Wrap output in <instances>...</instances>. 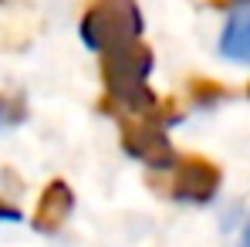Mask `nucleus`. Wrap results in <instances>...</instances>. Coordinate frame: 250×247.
I'll use <instances>...</instances> for the list:
<instances>
[{"mask_svg": "<svg viewBox=\"0 0 250 247\" xmlns=\"http://www.w3.org/2000/svg\"><path fill=\"white\" fill-rule=\"evenodd\" d=\"M71 206H75V193H71V186L68 183H61V180H51L47 186H44L41 200H38V210H34V227L44 230V234H51V230H58L68 217H71Z\"/></svg>", "mask_w": 250, "mask_h": 247, "instance_id": "nucleus-5", "label": "nucleus"}, {"mask_svg": "<svg viewBox=\"0 0 250 247\" xmlns=\"http://www.w3.org/2000/svg\"><path fill=\"white\" fill-rule=\"evenodd\" d=\"M247 91H250V88H247Z\"/></svg>", "mask_w": 250, "mask_h": 247, "instance_id": "nucleus-10", "label": "nucleus"}, {"mask_svg": "<svg viewBox=\"0 0 250 247\" xmlns=\"http://www.w3.org/2000/svg\"><path fill=\"white\" fill-rule=\"evenodd\" d=\"M119 129H122V146L128 156L142 159L152 169H163V166L172 163V146H169L163 125L172 122L179 112H176V102H156L152 109L146 112H125V109H105Z\"/></svg>", "mask_w": 250, "mask_h": 247, "instance_id": "nucleus-2", "label": "nucleus"}, {"mask_svg": "<svg viewBox=\"0 0 250 247\" xmlns=\"http://www.w3.org/2000/svg\"><path fill=\"white\" fill-rule=\"evenodd\" d=\"M0 217H7V220H21V210L10 203H0Z\"/></svg>", "mask_w": 250, "mask_h": 247, "instance_id": "nucleus-8", "label": "nucleus"}, {"mask_svg": "<svg viewBox=\"0 0 250 247\" xmlns=\"http://www.w3.org/2000/svg\"><path fill=\"white\" fill-rule=\"evenodd\" d=\"M21 119H24V98H17V95H7V91H0V125L21 122Z\"/></svg>", "mask_w": 250, "mask_h": 247, "instance_id": "nucleus-7", "label": "nucleus"}, {"mask_svg": "<svg viewBox=\"0 0 250 247\" xmlns=\"http://www.w3.org/2000/svg\"><path fill=\"white\" fill-rule=\"evenodd\" d=\"M240 247H250V224H247V230H244V241H240Z\"/></svg>", "mask_w": 250, "mask_h": 247, "instance_id": "nucleus-9", "label": "nucleus"}, {"mask_svg": "<svg viewBox=\"0 0 250 247\" xmlns=\"http://www.w3.org/2000/svg\"><path fill=\"white\" fill-rule=\"evenodd\" d=\"M82 41L95 51H108L142 34L139 0H88L82 14Z\"/></svg>", "mask_w": 250, "mask_h": 247, "instance_id": "nucleus-3", "label": "nucleus"}, {"mask_svg": "<svg viewBox=\"0 0 250 247\" xmlns=\"http://www.w3.org/2000/svg\"><path fill=\"white\" fill-rule=\"evenodd\" d=\"M149 71H152V51L139 38L102 51V82H105L102 109H125V112L152 109L156 95L146 85Z\"/></svg>", "mask_w": 250, "mask_h": 247, "instance_id": "nucleus-1", "label": "nucleus"}, {"mask_svg": "<svg viewBox=\"0 0 250 247\" xmlns=\"http://www.w3.org/2000/svg\"><path fill=\"white\" fill-rule=\"evenodd\" d=\"M220 51L233 61H247L250 65V7L247 10H237L227 27H223V38H220Z\"/></svg>", "mask_w": 250, "mask_h": 247, "instance_id": "nucleus-6", "label": "nucleus"}, {"mask_svg": "<svg viewBox=\"0 0 250 247\" xmlns=\"http://www.w3.org/2000/svg\"><path fill=\"white\" fill-rule=\"evenodd\" d=\"M220 190V166L209 163L207 156H183L172 180H169V197L183 200V203H207Z\"/></svg>", "mask_w": 250, "mask_h": 247, "instance_id": "nucleus-4", "label": "nucleus"}]
</instances>
